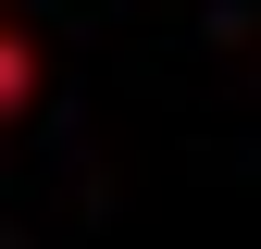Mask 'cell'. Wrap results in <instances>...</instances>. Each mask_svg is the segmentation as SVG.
Wrapping results in <instances>:
<instances>
[{
  "instance_id": "1",
  "label": "cell",
  "mask_w": 261,
  "mask_h": 249,
  "mask_svg": "<svg viewBox=\"0 0 261 249\" xmlns=\"http://www.w3.org/2000/svg\"><path fill=\"white\" fill-rule=\"evenodd\" d=\"M38 100V50H25V25H0V124Z\"/></svg>"
}]
</instances>
